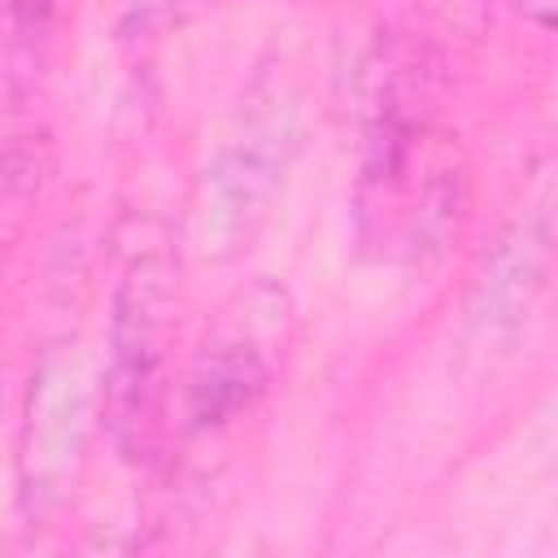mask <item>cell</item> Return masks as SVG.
I'll return each instance as SVG.
<instances>
[{"label":"cell","mask_w":558,"mask_h":558,"mask_svg":"<svg viewBox=\"0 0 558 558\" xmlns=\"http://www.w3.org/2000/svg\"><path fill=\"white\" fill-rule=\"evenodd\" d=\"M218 331L205 340L192 371V418L222 423L244 410L270 379L275 357L288 340V301L279 288L257 283L235 296Z\"/></svg>","instance_id":"cell-1"},{"label":"cell","mask_w":558,"mask_h":558,"mask_svg":"<svg viewBox=\"0 0 558 558\" xmlns=\"http://www.w3.org/2000/svg\"><path fill=\"white\" fill-rule=\"evenodd\" d=\"M135 4H144V9H153V4H161V9H174L179 0H135Z\"/></svg>","instance_id":"cell-5"},{"label":"cell","mask_w":558,"mask_h":558,"mask_svg":"<svg viewBox=\"0 0 558 558\" xmlns=\"http://www.w3.org/2000/svg\"><path fill=\"white\" fill-rule=\"evenodd\" d=\"M170 310V292L161 283V275L153 266H140L118 301V397H126V414L122 423H140L135 414L148 410V392H153V375L161 362V340H166V314Z\"/></svg>","instance_id":"cell-2"},{"label":"cell","mask_w":558,"mask_h":558,"mask_svg":"<svg viewBox=\"0 0 558 558\" xmlns=\"http://www.w3.org/2000/svg\"><path fill=\"white\" fill-rule=\"evenodd\" d=\"M554 248H558V157H554L549 170L536 179V192H532L527 209L514 218V227H510L506 240H501L497 262L506 266V275L484 279L488 301H497V296L506 292V283H514V279L536 283L541 270L549 266Z\"/></svg>","instance_id":"cell-3"},{"label":"cell","mask_w":558,"mask_h":558,"mask_svg":"<svg viewBox=\"0 0 558 558\" xmlns=\"http://www.w3.org/2000/svg\"><path fill=\"white\" fill-rule=\"evenodd\" d=\"M519 9L532 13V17L545 22V26H558V0H519Z\"/></svg>","instance_id":"cell-4"}]
</instances>
